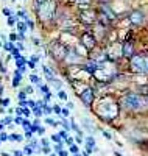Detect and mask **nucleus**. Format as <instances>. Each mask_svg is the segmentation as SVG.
Segmentation results:
<instances>
[{
  "mask_svg": "<svg viewBox=\"0 0 148 156\" xmlns=\"http://www.w3.org/2000/svg\"><path fill=\"white\" fill-rule=\"evenodd\" d=\"M59 156H67V153H65V151H62V150H61V151H59Z\"/></svg>",
  "mask_w": 148,
  "mask_h": 156,
  "instance_id": "obj_51",
  "label": "nucleus"
},
{
  "mask_svg": "<svg viewBox=\"0 0 148 156\" xmlns=\"http://www.w3.org/2000/svg\"><path fill=\"white\" fill-rule=\"evenodd\" d=\"M2 128H3V125H0V129H2Z\"/></svg>",
  "mask_w": 148,
  "mask_h": 156,
  "instance_id": "obj_53",
  "label": "nucleus"
},
{
  "mask_svg": "<svg viewBox=\"0 0 148 156\" xmlns=\"http://www.w3.org/2000/svg\"><path fill=\"white\" fill-rule=\"evenodd\" d=\"M45 122L50 123V125H56V122H55V120H51V119H45Z\"/></svg>",
  "mask_w": 148,
  "mask_h": 156,
  "instance_id": "obj_34",
  "label": "nucleus"
},
{
  "mask_svg": "<svg viewBox=\"0 0 148 156\" xmlns=\"http://www.w3.org/2000/svg\"><path fill=\"white\" fill-rule=\"evenodd\" d=\"M6 23H8V25H14V23H16V17L9 16V17H8V20H6Z\"/></svg>",
  "mask_w": 148,
  "mask_h": 156,
  "instance_id": "obj_21",
  "label": "nucleus"
},
{
  "mask_svg": "<svg viewBox=\"0 0 148 156\" xmlns=\"http://www.w3.org/2000/svg\"><path fill=\"white\" fill-rule=\"evenodd\" d=\"M3 14H6V16H8V14H11V11H9L8 8H5V9H3Z\"/></svg>",
  "mask_w": 148,
  "mask_h": 156,
  "instance_id": "obj_37",
  "label": "nucleus"
},
{
  "mask_svg": "<svg viewBox=\"0 0 148 156\" xmlns=\"http://www.w3.org/2000/svg\"><path fill=\"white\" fill-rule=\"evenodd\" d=\"M42 109H44V112H47V114H50V112L53 111V108H51V106H48L47 103H45V105H44V108H42Z\"/></svg>",
  "mask_w": 148,
  "mask_h": 156,
  "instance_id": "obj_20",
  "label": "nucleus"
},
{
  "mask_svg": "<svg viewBox=\"0 0 148 156\" xmlns=\"http://www.w3.org/2000/svg\"><path fill=\"white\" fill-rule=\"evenodd\" d=\"M50 53L55 56L56 59H59V58L67 56V50H65L64 45H61V42H53L51 47H50Z\"/></svg>",
  "mask_w": 148,
  "mask_h": 156,
  "instance_id": "obj_4",
  "label": "nucleus"
},
{
  "mask_svg": "<svg viewBox=\"0 0 148 156\" xmlns=\"http://www.w3.org/2000/svg\"><path fill=\"white\" fill-rule=\"evenodd\" d=\"M0 139H2V140H6V139H9V136H8V134H5V133H3V134H2V136H0Z\"/></svg>",
  "mask_w": 148,
  "mask_h": 156,
  "instance_id": "obj_35",
  "label": "nucleus"
},
{
  "mask_svg": "<svg viewBox=\"0 0 148 156\" xmlns=\"http://www.w3.org/2000/svg\"><path fill=\"white\" fill-rule=\"evenodd\" d=\"M30 81H31L33 84H37V83H39V78L33 73V75H30Z\"/></svg>",
  "mask_w": 148,
  "mask_h": 156,
  "instance_id": "obj_16",
  "label": "nucleus"
},
{
  "mask_svg": "<svg viewBox=\"0 0 148 156\" xmlns=\"http://www.w3.org/2000/svg\"><path fill=\"white\" fill-rule=\"evenodd\" d=\"M103 134H104V137H107V139H111V134H109V133H106V131H104Z\"/></svg>",
  "mask_w": 148,
  "mask_h": 156,
  "instance_id": "obj_49",
  "label": "nucleus"
},
{
  "mask_svg": "<svg viewBox=\"0 0 148 156\" xmlns=\"http://www.w3.org/2000/svg\"><path fill=\"white\" fill-rule=\"evenodd\" d=\"M33 111H34V114H36L37 117H39V115H41V114H42V111H41V108H39V106H37V108H34Z\"/></svg>",
  "mask_w": 148,
  "mask_h": 156,
  "instance_id": "obj_29",
  "label": "nucleus"
},
{
  "mask_svg": "<svg viewBox=\"0 0 148 156\" xmlns=\"http://www.w3.org/2000/svg\"><path fill=\"white\" fill-rule=\"evenodd\" d=\"M79 97H81V101L84 103L86 106H90L92 101H93V90L90 87H84L81 90V94H79Z\"/></svg>",
  "mask_w": 148,
  "mask_h": 156,
  "instance_id": "obj_5",
  "label": "nucleus"
},
{
  "mask_svg": "<svg viewBox=\"0 0 148 156\" xmlns=\"http://www.w3.org/2000/svg\"><path fill=\"white\" fill-rule=\"evenodd\" d=\"M0 47H2V42H0Z\"/></svg>",
  "mask_w": 148,
  "mask_h": 156,
  "instance_id": "obj_54",
  "label": "nucleus"
},
{
  "mask_svg": "<svg viewBox=\"0 0 148 156\" xmlns=\"http://www.w3.org/2000/svg\"><path fill=\"white\" fill-rule=\"evenodd\" d=\"M129 20H131V23H134V25H140V23L143 22V12H140V11H132L131 16H129Z\"/></svg>",
  "mask_w": 148,
  "mask_h": 156,
  "instance_id": "obj_9",
  "label": "nucleus"
},
{
  "mask_svg": "<svg viewBox=\"0 0 148 156\" xmlns=\"http://www.w3.org/2000/svg\"><path fill=\"white\" fill-rule=\"evenodd\" d=\"M17 16H19V17H23V22H25V20H28V16H26V12H25L23 9H20V11L17 12Z\"/></svg>",
  "mask_w": 148,
  "mask_h": 156,
  "instance_id": "obj_15",
  "label": "nucleus"
},
{
  "mask_svg": "<svg viewBox=\"0 0 148 156\" xmlns=\"http://www.w3.org/2000/svg\"><path fill=\"white\" fill-rule=\"evenodd\" d=\"M86 142H87V151H92L93 148H95V140H93V137H87L86 139Z\"/></svg>",
  "mask_w": 148,
  "mask_h": 156,
  "instance_id": "obj_13",
  "label": "nucleus"
},
{
  "mask_svg": "<svg viewBox=\"0 0 148 156\" xmlns=\"http://www.w3.org/2000/svg\"><path fill=\"white\" fill-rule=\"evenodd\" d=\"M11 53H12V56H14L16 59H20V58H22V56H20V53H19V50H17V48H14V50H12V51H11Z\"/></svg>",
  "mask_w": 148,
  "mask_h": 156,
  "instance_id": "obj_17",
  "label": "nucleus"
},
{
  "mask_svg": "<svg viewBox=\"0 0 148 156\" xmlns=\"http://www.w3.org/2000/svg\"><path fill=\"white\" fill-rule=\"evenodd\" d=\"M53 111H55L56 114H61V112H62V109L59 108V105H55V106H53Z\"/></svg>",
  "mask_w": 148,
  "mask_h": 156,
  "instance_id": "obj_27",
  "label": "nucleus"
},
{
  "mask_svg": "<svg viewBox=\"0 0 148 156\" xmlns=\"http://www.w3.org/2000/svg\"><path fill=\"white\" fill-rule=\"evenodd\" d=\"M73 2H75L76 5H79L81 8H86V9H87V6L90 5V2H92V0H73Z\"/></svg>",
  "mask_w": 148,
  "mask_h": 156,
  "instance_id": "obj_12",
  "label": "nucleus"
},
{
  "mask_svg": "<svg viewBox=\"0 0 148 156\" xmlns=\"http://www.w3.org/2000/svg\"><path fill=\"white\" fill-rule=\"evenodd\" d=\"M16 112H17V114L20 115V114H22V108H17V109H16Z\"/></svg>",
  "mask_w": 148,
  "mask_h": 156,
  "instance_id": "obj_50",
  "label": "nucleus"
},
{
  "mask_svg": "<svg viewBox=\"0 0 148 156\" xmlns=\"http://www.w3.org/2000/svg\"><path fill=\"white\" fill-rule=\"evenodd\" d=\"M81 44H83V47L84 48H87V50H92L93 47H95V37H93L90 33H84L83 34V37H81Z\"/></svg>",
  "mask_w": 148,
  "mask_h": 156,
  "instance_id": "obj_7",
  "label": "nucleus"
},
{
  "mask_svg": "<svg viewBox=\"0 0 148 156\" xmlns=\"http://www.w3.org/2000/svg\"><path fill=\"white\" fill-rule=\"evenodd\" d=\"M25 22H26V25H28L30 28H34V23H33V22H31L30 19H28V20H25Z\"/></svg>",
  "mask_w": 148,
  "mask_h": 156,
  "instance_id": "obj_30",
  "label": "nucleus"
},
{
  "mask_svg": "<svg viewBox=\"0 0 148 156\" xmlns=\"http://www.w3.org/2000/svg\"><path fill=\"white\" fill-rule=\"evenodd\" d=\"M50 98H51V94H50V92H47V94H45V100H47V101H48V100H50Z\"/></svg>",
  "mask_w": 148,
  "mask_h": 156,
  "instance_id": "obj_41",
  "label": "nucleus"
},
{
  "mask_svg": "<svg viewBox=\"0 0 148 156\" xmlns=\"http://www.w3.org/2000/svg\"><path fill=\"white\" fill-rule=\"evenodd\" d=\"M25 153L30 154V153H31V147H26V148H25Z\"/></svg>",
  "mask_w": 148,
  "mask_h": 156,
  "instance_id": "obj_40",
  "label": "nucleus"
},
{
  "mask_svg": "<svg viewBox=\"0 0 148 156\" xmlns=\"http://www.w3.org/2000/svg\"><path fill=\"white\" fill-rule=\"evenodd\" d=\"M70 126L73 128V131H76V133H78V136H81V134H83V131L79 129V126L75 123V120H73V119H70Z\"/></svg>",
  "mask_w": 148,
  "mask_h": 156,
  "instance_id": "obj_14",
  "label": "nucleus"
},
{
  "mask_svg": "<svg viewBox=\"0 0 148 156\" xmlns=\"http://www.w3.org/2000/svg\"><path fill=\"white\" fill-rule=\"evenodd\" d=\"M26 64H28V67H31V69H34V62H33V61H30V62H26Z\"/></svg>",
  "mask_w": 148,
  "mask_h": 156,
  "instance_id": "obj_38",
  "label": "nucleus"
},
{
  "mask_svg": "<svg viewBox=\"0 0 148 156\" xmlns=\"http://www.w3.org/2000/svg\"><path fill=\"white\" fill-rule=\"evenodd\" d=\"M101 11H103L104 14H106V17H109V20L115 19V14L112 12V9H111V8H107L106 5H103V6H101Z\"/></svg>",
  "mask_w": 148,
  "mask_h": 156,
  "instance_id": "obj_10",
  "label": "nucleus"
},
{
  "mask_svg": "<svg viewBox=\"0 0 148 156\" xmlns=\"http://www.w3.org/2000/svg\"><path fill=\"white\" fill-rule=\"evenodd\" d=\"M59 136H61L62 139H65V140L69 139V137H67V133H65V131H61V133H59Z\"/></svg>",
  "mask_w": 148,
  "mask_h": 156,
  "instance_id": "obj_31",
  "label": "nucleus"
},
{
  "mask_svg": "<svg viewBox=\"0 0 148 156\" xmlns=\"http://www.w3.org/2000/svg\"><path fill=\"white\" fill-rule=\"evenodd\" d=\"M51 139L55 140V142H58V144H62V142H61V136H58V134H53Z\"/></svg>",
  "mask_w": 148,
  "mask_h": 156,
  "instance_id": "obj_23",
  "label": "nucleus"
},
{
  "mask_svg": "<svg viewBox=\"0 0 148 156\" xmlns=\"http://www.w3.org/2000/svg\"><path fill=\"white\" fill-rule=\"evenodd\" d=\"M131 70L136 73H148V56L134 55L131 58Z\"/></svg>",
  "mask_w": 148,
  "mask_h": 156,
  "instance_id": "obj_2",
  "label": "nucleus"
},
{
  "mask_svg": "<svg viewBox=\"0 0 148 156\" xmlns=\"http://www.w3.org/2000/svg\"><path fill=\"white\" fill-rule=\"evenodd\" d=\"M17 70H19V72H22V73H23V72H25V70H26V67H25V66H22V67H20V69H17Z\"/></svg>",
  "mask_w": 148,
  "mask_h": 156,
  "instance_id": "obj_44",
  "label": "nucleus"
},
{
  "mask_svg": "<svg viewBox=\"0 0 148 156\" xmlns=\"http://www.w3.org/2000/svg\"><path fill=\"white\" fill-rule=\"evenodd\" d=\"M62 114L67 117V115H69V109H62Z\"/></svg>",
  "mask_w": 148,
  "mask_h": 156,
  "instance_id": "obj_46",
  "label": "nucleus"
},
{
  "mask_svg": "<svg viewBox=\"0 0 148 156\" xmlns=\"http://www.w3.org/2000/svg\"><path fill=\"white\" fill-rule=\"evenodd\" d=\"M41 144L44 145V148H47V147H48V142H47V139H42V140H41Z\"/></svg>",
  "mask_w": 148,
  "mask_h": 156,
  "instance_id": "obj_32",
  "label": "nucleus"
},
{
  "mask_svg": "<svg viewBox=\"0 0 148 156\" xmlns=\"http://www.w3.org/2000/svg\"><path fill=\"white\" fill-rule=\"evenodd\" d=\"M58 95H59V98H62V100H67V94L64 92V90H59V92H58Z\"/></svg>",
  "mask_w": 148,
  "mask_h": 156,
  "instance_id": "obj_25",
  "label": "nucleus"
},
{
  "mask_svg": "<svg viewBox=\"0 0 148 156\" xmlns=\"http://www.w3.org/2000/svg\"><path fill=\"white\" fill-rule=\"evenodd\" d=\"M8 103H9V100H8V98H5V100L2 101V105H8Z\"/></svg>",
  "mask_w": 148,
  "mask_h": 156,
  "instance_id": "obj_48",
  "label": "nucleus"
},
{
  "mask_svg": "<svg viewBox=\"0 0 148 156\" xmlns=\"http://www.w3.org/2000/svg\"><path fill=\"white\" fill-rule=\"evenodd\" d=\"M122 55L125 56V58H132L134 56V47H132V44L131 42H125L123 44V47H122Z\"/></svg>",
  "mask_w": 148,
  "mask_h": 156,
  "instance_id": "obj_8",
  "label": "nucleus"
},
{
  "mask_svg": "<svg viewBox=\"0 0 148 156\" xmlns=\"http://www.w3.org/2000/svg\"><path fill=\"white\" fill-rule=\"evenodd\" d=\"M3 47H5V50H6V51H12V50H14V47H12V44H8V42H6V44H5Z\"/></svg>",
  "mask_w": 148,
  "mask_h": 156,
  "instance_id": "obj_24",
  "label": "nucleus"
},
{
  "mask_svg": "<svg viewBox=\"0 0 148 156\" xmlns=\"http://www.w3.org/2000/svg\"><path fill=\"white\" fill-rule=\"evenodd\" d=\"M31 61H33V62L36 64V62L39 61V56H31Z\"/></svg>",
  "mask_w": 148,
  "mask_h": 156,
  "instance_id": "obj_36",
  "label": "nucleus"
},
{
  "mask_svg": "<svg viewBox=\"0 0 148 156\" xmlns=\"http://www.w3.org/2000/svg\"><path fill=\"white\" fill-rule=\"evenodd\" d=\"M31 134H33V131H31V129H30V131H25V136H26V137H30Z\"/></svg>",
  "mask_w": 148,
  "mask_h": 156,
  "instance_id": "obj_39",
  "label": "nucleus"
},
{
  "mask_svg": "<svg viewBox=\"0 0 148 156\" xmlns=\"http://www.w3.org/2000/svg\"><path fill=\"white\" fill-rule=\"evenodd\" d=\"M47 2H48V0H36V5H37V6H42V5L47 3Z\"/></svg>",
  "mask_w": 148,
  "mask_h": 156,
  "instance_id": "obj_28",
  "label": "nucleus"
},
{
  "mask_svg": "<svg viewBox=\"0 0 148 156\" xmlns=\"http://www.w3.org/2000/svg\"><path fill=\"white\" fill-rule=\"evenodd\" d=\"M62 125H64V126H65V129H69V128H70V126H69V123H67V122H65V120H62Z\"/></svg>",
  "mask_w": 148,
  "mask_h": 156,
  "instance_id": "obj_43",
  "label": "nucleus"
},
{
  "mask_svg": "<svg viewBox=\"0 0 148 156\" xmlns=\"http://www.w3.org/2000/svg\"><path fill=\"white\" fill-rule=\"evenodd\" d=\"M22 114H23V115H30V111L26 109V108H22Z\"/></svg>",
  "mask_w": 148,
  "mask_h": 156,
  "instance_id": "obj_33",
  "label": "nucleus"
},
{
  "mask_svg": "<svg viewBox=\"0 0 148 156\" xmlns=\"http://www.w3.org/2000/svg\"><path fill=\"white\" fill-rule=\"evenodd\" d=\"M122 106L126 108V109H131V111H137V109H142L146 101L143 100V97H140L139 94H126L123 98H122Z\"/></svg>",
  "mask_w": 148,
  "mask_h": 156,
  "instance_id": "obj_1",
  "label": "nucleus"
},
{
  "mask_svg": "<svg viewBox=\"0 0 148 156\" xmlns=\"http://www.w3.org/2000/svg\"><path fill=\"white\" fill-rule=\"evenodd\" d=\"M70 150H72L73 153H76V151H78V148H76V145H72V147H70Z\"/></svg>",
  "mask_w": 148,
  "mask_h": 156,
  "instance_id": "obj_42",
  "label": "nucleus"
},
{
  "mask_svg": "<svg viewBox=\"0 0 148 156\" xmlns=\"http://www.w3.org/2000/svg\"><path fill=\"white\" fill-rule=\"evenodd\" d=\"M115 156H122V154H120V153H115Z\"/></svg>",
  "mask_w": 148,
  "mask_h": 156,
  "instance_id": "obj_52",
  "label": "nucleus"
},
{
  "mask_svg": "<svg viewBox=\"0 0 148 156\" xmlns=\"http://www.w3.org/2000/svg\"><path fill=\"white\" fill-rule=\"evenodd\" d=\"M17 98L20 100V101H25V98H26V94L23 92V90H22V92H19V95H17Z\"/></svg>",
  "mask_w": 148,
  "mask_h": 156,
  "instance_id": "obj_19",
  "label": "nucleus"
},
{
  "mask_svg": "<svg viewBox=\"0 0 148 156\" xmlns=\"http://www.w3.org/2000/svg\"><path fill=\"white\" fill-rule=\"evenodd\" d=\"M14 156H22V151H19V150H16V151H14Z\"/></svg>",
  "mask_w": 148,
  "mask_h": 156,
  "instance_id": "obj_45",
  "label": "nucleus"
},
{
  "mask_svg": "<svg viewBox=\"0 0 148 156\" xmlns=\"http://www.w3.org/2000/svg\"><path fill=\"white\" fill-rule=\"evenodd\" d=\"M51 156H56V154H51Z\"/></svg>",
  "mask_w": 148,
  "mask_h": 156,
  "instance_id": "obj_55",
  "label": "nucleus"
},
{
  "mask_svg": "<svg viewBox=\"0 0 148 156\" xmlns=\"http://www.w3.org/2000/svg\"><path fill=\"white\" fill-rule=\"evenodd\" d=\"M44 131H45V129L41 126V128H39V131H37V133H39V134H44Z\"/></svg>",
  "mask_w": 148,
  "mask_h": 156,
  "instance_id": "obj_47",
  "label": "nucleus"
},
{
  "mask_svg": "<svg viewBox=\"0 0 148 156\" xmlns=\"http://www.w3.org/2000/svg\"><path fill=\"white\" fill-rule=\"evenodd\" d=\"M79 17H81V22H84L87 25H90L97 20V14H95V11H92V9H84V12H81Z\"/></svg>",
  "mask_w": 148,
  "mask_h": 156,
  "instance_id": "obj_6",
  "label": "nucleus"
},
{
  "mask_svg": "<svg viewBox=\"0 0 148 156\" xmlns=\"http://www.w3.org/2000/svg\"><path fill=\"white\" fill-rule=\"evenodd\" d=\"M12 120H14V119H12L11 115H8V117H5V119H3V125H8V123H11Z\"/></svg>",
  "mask_w": 148,
  "mask_h": 156,
  "instance_id": "obj_18",
  "label": "nucleus"
},
{
  "mask_svg": "<svg viewBox=\"0 0 148 156\" xmlns=\"http://www.w3.org/2000/svg\"><path fill=\"white\" fill-rule=\"evenodd\" d=\"M0 140H2V139H0Z\"/></svg>",
  "mask_w": 148,
  "mask_h": 156,
  "instance_id": "obj_56",
  "label": "nucleus"
},
{
  "mask_svg": "<svg viewBox=\"0 0 148 156\" xmlns=\"http://www.w3.org/2000/svg\"><path fill=\"white\" fill-rule=\"evenodd\" d=\"M51 83H53V84H55V87H56L58 90H59V87L62 86V83H61V81H58V80H56V78H55V80H53Z\"/></svg>",
  "mask_w": 148,
  "mask_h": 156,
  "instance_id": "obj_22",
  "label": "nucleus"
},
{
  "mask_svg": "<svg viewBox=\"0 0 148 156\" xmlns=\"http://www.w3.org/2000/svg\"><path fill=\"white\" fill-rule=\"evenodd\" d=\"M55 11H56V6H55V2L48 0L47 3H44L42 6H37V14L42 20H50L55 16Z\"/></svg>",
  "mask_w": 148,
  "mask_h": 156,
  "instance_id": "obj_3",
  "label": "nucleus"
},
{
  "mask_svg": "<svg viewBox=\"0 0 148 156\" xmlns=\"http://www.w3.org/2000/svg\"><path fill=\"white\" fill-rule=\"evenodd\" d=\"M14 122H16V123H19V125H22V123H23V119H22L20 115H17V117H14Z\"/></svg>",
  "mask_w": 148,
  "mask_h": 156,
  "instance_id": "obj_26",
  "label": "nucleus"
},
{
  "mask_svg": "<svg viewBox=\"0 0 148 156\" xmlns=\"http://www.w3.org/2000/svg\"><path fill=\"white\" fill-rule=\"evenodd\" d=\"M17 28H19V36L23 39V34L26 31V22H17Z\"/></svg>",
  "mask_w": 148,
  "mask_h": 156,
  "instance_id": "obj_11",
  "label": "nucleus"
}]
</instances>
